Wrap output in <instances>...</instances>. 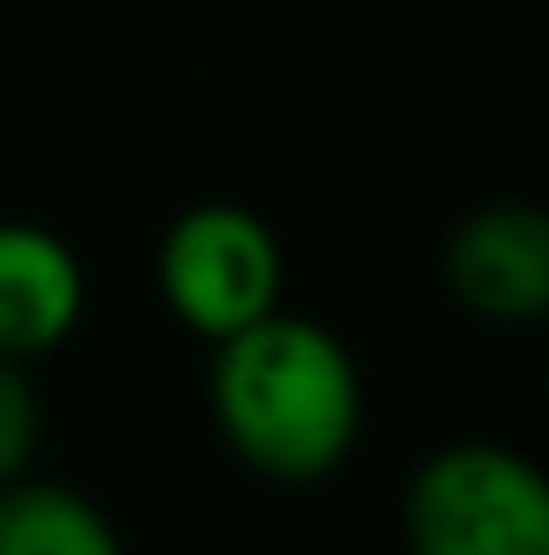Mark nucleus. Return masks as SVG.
Segmentation results:
<instances>
[{
  "label": "nucleus",
  "mask_w": 549,
  "mask_h": 555,
  "mask_svg": "<svg viewBox=\"0 0 549 555\" xmlns=\"http://www.w3.org/2000/svg\"><path fill=\"white\" fill-rule=\"evenodd\" d=\"M207 408L246 472L272 485H317L343 472L362 439V369L336 330L278 304L214 343Z\"/></svg>",
  "instance_id": "obj_1"
},
{
  "label": "nucleus",
  "mask_w": 549,
  "mask_h": 555,
  "mask_svg": "<svg viewBox=\"0 0 549 555\" xmlns=\"http://www.w3.org/2000/svg\"><path fill=\"white\" fill-rule=\"evenodd\" d=\"M401 537L408 555H549V485L511 446H439L408 478Z\"/></svg>",
  "instance_id": "obj_2"
},
{
  "label": "nucleus",
  "mask_w": 549,
  "mask_h": 555,
  "mask_svg": "<svg viewBox=\"0 0 549 555\" xmlns=\"http://www.w3.org/2000/svg\"><path fill=\"white\" fill-rule=\"evenodd\" d=\"M85 317V259L39 220H0V356L39 362Z\"/></svg>",
  "instance_id": "obj_5"
},
{
  "label": "nucleus",
  "mask_w": 549,
  "mask_h": 555,
  "mask_svg": "<svg viewBox=\"0 0 549 555\" xmlns=\"http://www.w3.org/2000/svg\"><path fill=\"white\" fill-rule=\"evenodd\" d=\"M155 291L168 317L207 343L259 323L284 297V246L240 201H201L168 220L155 253Z\"/></svg>",
  "instance_id": "obj_3"
},
{
  "label": "nucleus",
  "mask_w": 549,
  "mask_h": 555,
  "mask_svg": "<svg viewBox=\"0 0 549 555\" xmlns=\"http://www.w3.org/2000/svg\"><path fill=\"white\" fill-rule=\"evenodd\" d=\"M39 439H46V401H39V388L26 375V362L0 356V485L33 472Z\"/></svg>",
  "instance_id": "obj_7"
},
{
  "label": "nucleus",
  "mask_w": 549,
  "mask_h": 555,
  "mask_svg": "<svg viewBox=\"0 0 549 555\" xmlns=\"http://www.w3.org/2000/svg\"><path fill=\"white\" fill-rule=\"evenodd\" d=\"M446 291L478 317L524 330L549 310V220L531 201H485L446 240Z\"/></svg>",
  "instance_id": "obj_4"
},
{
  "label": "nucleus",
  "mask_w": 549,
  "mask_h": 555,
  "mask_svg": "<svg viewBox=\"0 0 549 555\" xmlns=\"http://www.w3.org/2000/svg\"><path fill=\"white\" fill-rule=\"evenodd\" d=\"M0 555H124V537L91 498L26 472L0 485Z\"/></svg>",
  "instance_id": "obj_6"
}]
</instances>
